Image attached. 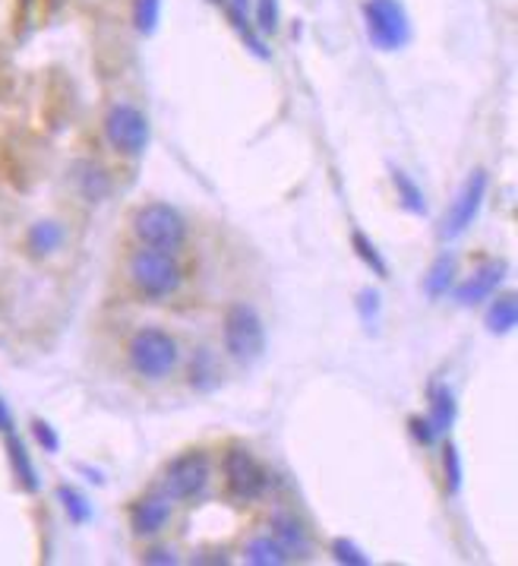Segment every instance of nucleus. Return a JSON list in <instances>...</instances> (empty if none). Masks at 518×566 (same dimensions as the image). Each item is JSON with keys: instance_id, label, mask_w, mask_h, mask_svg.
Returning <instances> with one entry per match:
<instances>
[{"instance_id": "1", "label": "nucleus", "mask_w": 518, "mask_h": 566, "mask_svg": "<svg viewBox=\"0 0 518 566\" xmlns=\"http://www.w3.org/2000/svg\"><path fill=\"white\" fill-rule=\"evenodd\" d=\"M130 279L133 285L149 295V298H168L181 288V263L171 250H162V247H139L133 257H130Z\"/></svg>"}, {"instance_id": "2", "label": "nucleus", "mask_w": 518, "mask_h": 566, "mask_svg": "<svg viewBox=\"0 0 518 566\" xmlns=\"http://www.w3.org/2000/svg\"><path fill=\"white\" fill-rule=\"evenodd\" d=\"M363 26L380 51H398L411 41V20L402 0H363Z\"/></svg>"}, {"instance_id": "3", "label": "nucleus", "mask_w": 518, "mask_h": 566, "mask_svg": "<svg viewBox=\"0 0 518 566\" xmlns=\"http://www.w3.org/2000/svg\"><path fill=\"white\" fill-rule=\"evenodd\" d=\"M127 355L133 370L139 377H146V380H162V377H168L177 367V358H181L177 342L164 333V330H156V327H146V330H139V333L133 335Z\"/></svg>"}, {"instance_id": "4", "label": "nucleus", "mask_w": 518, "mask_h": 566, "mask_svg": "<svg viewBox=\"0 0 518 566\" xmlns=\"http://www.w3.org/2000/svg\"><path fill=\"white\" fill-rule=\"evenodd\" d=\"M225 335L227 355L240 365H250L257 361L266 348V333H262V320L250 304H231L225 313Z\"/></svg>"}, {"instance_id": "5", "label": "nucleus", "mask_w": 518, "mask_h": 566, "mask_svg": "<svg viewBox=\"0 0 518 566\" xmlns=\"http://www.w3.org/2000/svg\"><path fill=\"white\" fill-rule=\"evenodd\" d=\"M133 232L146 247L177 250L187 237V222L181 219L177 209H171L164 202H149L133 216Z\"/></svg>"}, {"instance_id": "6", "label": "nucleus", "mask_w": 518, "mask_h": 566, "mask_svg": "<svg viewBox=\"0 0 518 566\" xmlns=\"http://www.w3.org/2000/svg\"><path fill=\"white\" fill-rule=\"evenodd\" d=\"M486 187H490V177H486L484 168H474L465 177V184L458 187L453 206H449V212H446V219L440 225V237L443 241H455V237H461V234L474 225V219H478V212L484 206Z\"/></svg>"}, {"instance_id": "7", "label": "nucleus", "mask_w": 518, "mask_h": 566, "mask_svg": "<svg viewBox=\"0 0 518 566\" xmlns=\"http://www.w3.org/2000/svg\"><path fill=\"white\" fill-rule=\"evenodd\" d=\"M104 136L108 143L124 156H143L149 146V121L133 104H114L104 118Z\"/></svg>"}, {"instance_id": "8", "label": "nucleus", "mask_w": 518, "mask_h": 566, "mask_svg": "<svg viewBox=\"0 0 518 566\" xmlns=\"http://www.w3.org/2000/svg\"><path fill=\"white\" fill-rule=\"evenodd\" d=\"M212 466L206 459V453H187L181 459H174L164 471V497L187 500L202 494V488L209 484Z\"/></svg>"}, {"instance_id": "9", "label": "nucleus", "mask_w": 518, "mask_h": 566, "mask_svg": "<svg viewBox=\"0 0 518 566\" xmlns=\"http://www.w3.org/2000/svg\"><path fill=\"white\" fill-rule=\"evenodd\" d=\"M225 478L231 494L240 500H257L269 488V475L259 466L247 450H227L225 453Z\"/></svg>"}, {"instance_id": "10", "label": "nucleus", "mask_w": 518, "mask_h": 566, "mask_svg": "<svg viewBox=\"0 0 518 566\" xmlns=\"http://www.w3.org/2000/svg\"><path fill=\"white\" fill-rule=\"evenodd\" d=\"M503 279H506V263H503V260H486L484 267L474 269V272L455 288V300H458L461 307H474V304L490 298V295L499 288Z\"/></svg>"}, {"instance_id": "11", "label": "nucleus", "mask_w": 518, "mask_h": 566, "mask_svg": "<svg viewBox=\"0 0 518 566\" xmlns=\"http://www.w3.org/2000/svg\"><path fill=\"white\" fill-rule=\"evenodd\" d=\"M171 519V503L164 494H152V497H143L133 513H130V526L136 534H156L162 532L164 522Z\"/></svg>"}, {"instance_id": "12", "label": "nucleus", "mask_w": 518, "mask_h": 566, "mask_svg": "<svg viewBox=\"0 0 518 566\" xmlns=\"http://www.w3.org/2000/svg\"><path fill=\"white\" fill-rule=\"evenodd\" d=\"M272 538L285 547L288 557H304L310 551V534L304 529V522L288 516V513H275L272 516Z\"/></svg>"}, {"instance_id": "13", "label": "nucleus", "mask_w": 518, "mask_h": 566, "mask_svg": "<svg viewBox=\"0 0 518 566\" xmlns=\"http://www.w3.org/2000/svg\"><path fill=\"white\" fill-rule=\"evenodd\" d=\"M455 415H458V405H455V396L449 386H430V415H427V421L433 424V431L436 433H446L453 428Z\"/></svg>"}, {"instance_id": "14", "label": "nucleus", "mask_w": 518, "mask_h": 566, "mask_svg": "<svg viewBox=\"0 0 518 566\" xmlns=\"http://www.w3.org/2000/svg\"><path fill=\"white\" fill-rule=\"evenodd\" d=\"M453 282L455 257L453 254H440V257L433 260V267L427 269V275H423V292H427V298H443L446 292H453Z\"/></svg>"}, {"instance_id": "15", "label": "nucleus", "mask_w": 518, "mask_h": 566, "mask_svg": "<svg viewBox=\"0 0 518 566\" xmlns=\"http://www.w3.org/2000/svg\"><path fill=\"white\" fill-rule=\"evenodd\" d=\"M518 323V304H516V295L509 292V295H499V298L490 304V310H486V330L493 335H506L516 330Z\"/></svg>"}, {"instance_id": "16", "label": "nucleus", "mask_w": 518, "mask_h": 566, "mask_svg": "<svg viewBox=\"0 0 518 566\" xmlns=\"http://www.w3.org/2000/svg\"><path fill=\"white\" fill-rule=\"evenodd\" d=\"M7 453H10V466H13V475L20 478V484H23L29 494H35V491H38V475H35L33 459H29L23 440L13 436V431L7 433Z\"/></svg>"}, {"instance_id": "17", "label": "nucleus", "mask_w": 518, "mask_h": 566, "mask_svg": "<svg viewBox=\"0 0 518 566\" xmlns=\"http://www.w3.org/2000/svg\"><path fill=\"white\" fill-rule=\"evenodd\" d=\"M73 181H76V187H79V194L86 200H101L111 190L108 174L98 165H92V162H79V165L73 168Z\"/></svg>"}, {"instance_id": "18", "label": "nucleus", "mask_w": 518, "mask_h": 566, "mask_svg": "<svg viewBox=\"0 0 518 566\" xmlns=\"http://www.w3.org/2000/svg\"><path fill=\"white\" fill-rule=\"evenodd\" d=\"M247 561L254 566H282L288 564L292 557L285 554V547H282L275 538L259 534V538H254V541L247 544Z\"/></svg>"}, {"instance_id": "19", "label": "nucleus", "mask_w": 518, "mask_h": 566, "mask_svg": "<svg viewBox=\"0 0 518 566\" xmlns=\"http://www.w3.org/2000/svg\"><path fill=\"white\" fill-rule=\"evenodd\" d=\"M392 184H395V197L398 202L408 209V212H415V216H427V200H423V190L405 174V171H392Z\"/></svg>"}, {"instance_id": "20", "label": "nucleus", "mask_w": 518, "mask_h": 566, "mask_svg": "<svg viewBox=\"0 0 518 566\" xmlns=\"http://www.w3.org/2000/svg\"><path fill=\"white\" fill-rule=\"evenodd\" d=\"M215 383H219V365H215V358H212L209 348H199L196 358L190 361V386H196V390H212Z\"/></svg>"}, {"instance_id": "21", "label": "nucleus", "mask_w": 518, "mask_h": 566, "mask_svg": "<svg viewBox=\"0 0 518 566\" xmlns=\"http://www.w3.org/2000/svg\"><path fill=\"white\" fill-rule=\"evenodd\" d=\"M351 247H355V254L360 257V263L363 267H370L373 275H380V279H388V263L383 260V254L377 250V244L367 237V234L355 232L351 234Z\"/></svg>"}, {"instance_id": "22", "label": "nucleus", "mask_w": 518, "mask_h": 566, "mask_svg": "<svg viewBox=\"0 0 518 566\" xmlns=\"http://www.w3.org/2000/svg\"><path fill=\"white\" fill-rule=\"evenodd\" d=\"M58 500H61L64 513L70 516V522L83 526V522H89V519H92V503L83 497L76 488H66V484H61V488H58Z\"/></svg>"}, {"instance_id": "23", "label": "nucleus", "mask_w": 518, "mask_h": 566, "mask_svg": "<svg viewBox=\"0 0 518 566\" xmlns=\"http://www.w3.org/2000/svg\"><path fill=\"white\" fill-rule=\"evenodd\" d=\"M64 244V229L58 222H38L29 232V247L35 254H51Z\"/></svg>"}, {"instance_id": "24", "label": "nucleus", "mask_w": 518, "mask_h": 566, "mask_svg": "<svg viewBox=\"0 0 518 566\" xmlns=\"http://www.w3.org/2000/svg\"><path fill=\"white\" fill-rule=\"evenodd\" d=\"M162 20V0H136L133 7V23L143 35H152Z\"/></svg>"}, {"instance_id": "25", "label": "nucleus", "mask_w": 518, "mask_h": 566, "mask_svg": "<svg viewBox=\"0 0 518 566\" xmlns=\"http://www.w3.org/2000/svg\"><path fill=\"white\" fill-rule=\"evenodd\" d=\"M332 557H335L338 564H345V566H367V564H370V554H363V551L357 547L355 541H348V538H335V541H332Z\"/></svg>"}, {"instance_id": "26", "label": "nucleus", "mask_w": 518, "mask_h": 566, "mask_svg": "<svg viewBox=\"0 0 518 566\" xmlns=\"http://www.w3.org/2000/svg\"><path fill=\"white\" fill-rule=\"evenodd\" d=\"M443 468H446V488H449V494H458L465 471H461V456H458V450H455L453 443H446V450H443Z\"/></svg>"}, {"instance_id": "27", "label": "nucleus", "mask_w": 518, "mask_h": 566, "mask_svg": "<svg viewBox=\"0 0 518 566\" xmlns=\"http://www.w3.org/2000/svg\"><path fill=\"white\" fill-rule=\"evenodd\" d=\"M279 20H282V10H279V0H257V26L259 33H275L279 29Z\"/></svg>"}, {"instance_id": "28", "label": "nucleus", "mask_w": 518, "mask_h": 566, "mask_svg": "<svg viewBox=\"0 0 518 566\" xmlns=\"http://www.w3.org/2000/svg\"><path fill=\"white\" fill-rule=\"evenodd\" d=\"M33 436L38 440V446L45 450V453H58L61 450V436H58V431L48 424V421H33Z\"/></svg>"}, {"instance_id": "29", "label": "nucleus", "mask_w": 518, "mask_h": 566, "mask_svg": "<svg viewBox=\"0 0 518 566\" xmlns=\"http://www.w3.org/2000/svg\"><path fill=\"white\" fill-rule=\"evenodd\" d=\"M408 428H411V436H415L418 443H423V446H433V443H436V436H440V433L433 431V424H430L427 418H411V421H408Z\"/></svg>"}, {"instance_id": "30", "label": "nucleus", "mask_w": 518, "mask_h": 566, "mask_svg": "<svg viewBox=\"0 0 518 566\" xmlns=\"http://www.w3.org/2000/svg\"><path fill=\"white\" fill-rule=\"evenodd\" d=\"M357 307H360L363 323H370V317H377V310H380V295L377 292H360L357 295Z\"/></svg>"}, {"instance_id": "31", "label": "nucleus", "mask_w": 518, "mask_h": 566, "mask_svg": "<svg viewBox=\"0 0 518 566\" xmlns=\"http://www.w3.org/2000/svg\"><path fill=\"white\" fill-rule=\"evenodd\" d=\"M143 561H146V564H156V566L177 564L174 551H168V547H152V551H146V554H143Z\"/></svg>"}, {"instance_id": "32", "label": "nucleus", "mask_w": 518, "mask_h": 566, "mask_svg": "<svg viewBox=\"0 0 518 566\" xmlns=\"http://www.w3.org/2000/svg\"><path fill=\"white\" fill-rule=\"evenodd\" d=\"M10 431H13V415H10L7 402L0 399V433H10Z\"/></svg>"}, {"instance_id": "33", "label": "nucleus", "mask_w": 518, "mask_h": 566, "mask_svg": "<svg viewBox=\"0 0 518 566\" xmlns=\"http://www.w3.org/2000/svg\"><path fill=\"white\" fill-rule=\"evenodd\" d=\"M215 3H222L225 10H244V13H247V3H250V0H215Z\"/></svg>"}]
</instances>
